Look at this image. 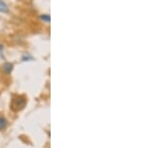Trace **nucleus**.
Returning <instances> with one entry per match:
<instances>
[{"label": "nucleus", "instance_id": "1", "mask_svg": "<svg viewBox=\"0 0 149 148\" xmlns=\"http://www.w3.org/2000/svg\"><path fill=\"white\" fill-rule=\"evenodd\" d=\"M8 11L9 8L7 6V4L3 0H0V12H2V13H8Z\"/></svg>", "mask_w": 149, "mask_h": 148}, {"label": "nucleus", "instance_id": "2", "mask_svg": "<svg viewBox=\"0 0 149 148\" xmlns=\"http://www.w3.org/2000/svg\"><path fill=\"white\" fill-rule=\"evenodd\" d=\"M12 69H13V65L10 63H6L5 65L3 66V72L6 74H9L12 72Z\"/></svg>", "mask_w": 149, "mask_h": 148}, {"label": "nucleus", "instance_id": "3", "mask_svg": "<svg viewBox=\"0 0 149 148\" xmlns=\"http://www.w3.org/2000/svg\"><path fill=\"white\" fill-rule=\"evenodd\" d=\"M7 125V120L4 117L0 116V129H3L4 127H6Z\"/></svg>", "mask_w": 149, "mask_h": 148}, {"label": "nucleus", "instance_id": "4", "mask_svg": "<svg viewBox=\"0 0 149 148\" xmlns=\"http://www.w3.org/2000/svg\"><path fill=\"white\" fill-rule=\"evenodd\" d=\"M40 19H41V20H43V21H45V22H50V21H51V17H50V15H48V14L41 15Z\"/></svg>", "mask_w": 149, "mask_h": 148}]
</instances>
